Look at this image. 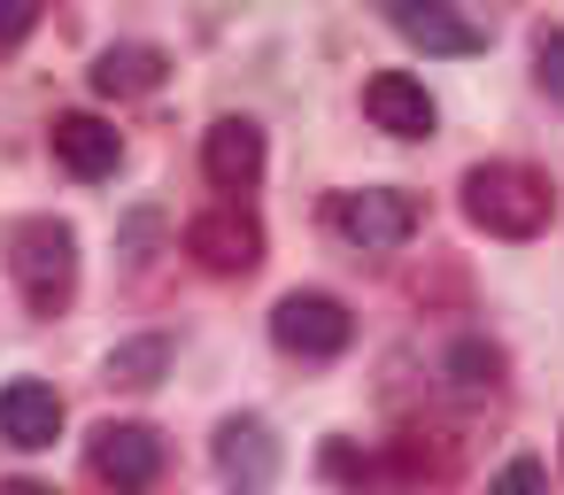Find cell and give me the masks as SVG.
<instances>
[{"label":"cell","mask_w":564,"mask_h":495,"mask_svg":"<svg viewBox=\"0 0 564 495\" xmlns=\"http://www.w3.org/2000/svg\"><path fill=\"white\" fill-rule=\"evenodd\" d=\"M464 217L495 240H533L556 217V186L533 163H479L464 171Z\"/></svg>","instance_id":"6da1fadb"},{"label":"cell","mask_w":564,"mask_h":495,"mask_svg":"<svg viewBox=\"0 0 564 495\" xmlns=\"http://www.w3.org/2000/svg\"><path fill=\"white\" fill-rule=\"evenodd\" d=\"M9 271H17V294H24L32 318L70 310V294H78V240H70V225L63 217H24L9 233Z\"/></svg>","instance_id":"7a4b0ae2"},{"label":"cell","mask_w":564,"mask_h":495,"mask_svg":"<svg viewBox=\"0 0 564 495\" xmlns=\"http://www.w3.org/2000/svg\"><path fill=\"white\" fill-rule=\"evenodd\" d=\"M333 233L356 240L364 256H387L417 233V194L402 186H364V194H333Z\"/></svg>","instance_id":"3957f363"},{"label":"cell","mask_w":564,"mask_h":495,"mask_svg":"<svg viewBox=\"0 0 564 495\" xmlns=\"http://www.w3.org/2000/svg\"><path fill=\"white\" fill-rule=\"evenodd\" d=\"M271 341H279L286 356H302V364H325V356H340V348L356 341V318H348V302H333V294H286V302L271 310Z\"/></svg>","instance_id":"277c9868"},{"label":"cell","mask_w":564,"mask_h":495,"mask_svg":"<svg viewBox=\"0 0 564 495\" xmlns=\"http://www.w3.org/2000/svg\"><path fill=\"white\" fill-rule=\"evenodd\" d=\"M86 472H94L101 487H117V495H148V487L163 480V441H155V426H94Z\"/></svg>","instance_id":"5b68a950"},{"label":"cell","mask_w":564,"mask_h":495,"mask_svg":"<svg viewBox=\"0 0 564 495\" xmlns=\"http://www.w3.org/2000/svg\"><path fill=\"white\" fill-rule=\"evenodd\" d=\"M186 256H194L202 271H217V279L256 271V263H263V225H256L240 202H217V209H202V217L186 225Z\"/></svg>","instance_id":"8992f818"},{"label":"cell","mask_w":564,"mask_h":495,"mask_svg":"<svg viewBox=\"0 0 564 495\" xmlns=\"http://www.w3.org/2000/svg\"><path fill=\"white\" fill-rule=\"evenodd\" d=\"M217 480H225L232 495H271V480H279V441H271L263 418H225V426H217Z\"/></svg>","instance_id":"52a82bcc"},{"label":"cell","mask_w":564,"mask_h":495,"mask_svg":"<svg viewBox=\"0 0 564 495\" xmlns=\"http://www.w3.org/2000/svg\"><path fill=\"white\" fill-rule=\"evenodd\" d=\"M202 171H209L217 194H248V186L263 179V132H256L248 117L209 125V140H202Z\"/></svg>","instance_id":"ba28073f"},{"label":"cell","mask_w":564,"mask_h":495,"mask_svg":"<svg viewBox=\"0 0 564 495\" xmlns=\"http://www.w3.org/2000/svg\"><path fill=\"white\" fill-rule=\"evenodd\" d=\"M364 117H371L379 132H394V140H425V132H433V94H425L410 71H379V78L364 86Z\"/></svg>","instance_id":"9c48e42d"},{"label":"cell","mask_w":564,"mask_h":495,"mask_svg":"<svg viewBox=\"0 0 564 495\" xmlns=\"http://www.w3.org/2000/svg\"><path fill=\"white\" fill-rule=\"evenodd\" d=\"M55 433H63V395L47 379H9V387H0V441L47 449Z\"/></svg>","instance_id":"30bf717a"},{"label":"cell","mask_w":564,"mask_h":495,"mask_svg":"<svg viewBox=\"0 0 564 495\" xmlns=\"http://www.w3.org/2000/svg\"><path fill=\"white\" fill-rule=\"evenodd\" d=\"M55 163H63L70 179H109V171L124 163V140H117V125L70 109V117H55Z\"/></svg>","instance_id":"8fae6325"},{"label":"cell","mask_w":564,"mask_h":495,"mask_svg":"<svg viewBox=\"0 0 564 495\" xmlns=\"http://www.w3.org/2000/svg\"><path fill=\"white\" fill-rule=\"evenodd\" d=\"M387 17H394V32L417 40L425 55H479V47H487V32L464 24V17H448L441 0H387Z\"/></svg>","instance_id":"7c38bea8"},{"label":"cell","mask_w":564,"mask_h":495,"mask_svg":"<svg viewBox=\"0 0 564 495\" xmlns=\"http://www.w3.org/2000/svg\"><path fill=\"white\" fill-rule=\"evenodd\" d=\"M94 86H101V94H155V86H163V55H155V47H109V55L94 63Z\"/></svg>","instance_id":"4fadbf2b"},{"label":"cell","mask_w":564,"mask_h":495,"mask_svg":"<svg viewBox=\"0 0 564 495\" xmlns=\"http://www.w3.org/2000/svg\"><path fill=\"white\" fill-rule=\"evenodd\" d=\"M456 472V441L448 433H402L394 441V480H448Z\"/></svg>","instance_id":"5bb4252c"},{"label":"cell","mask_w":564,"mask_h":495,"mask_svg":"<svg viewBox=\"0 0 564 495\" xmlns=\"http://www.w3.org/2000/svg\"><path fill=\"white\" fill-rule=\"evenodd\" d=\"M163 364H171V341H163V333H148V341H124V348L109 356V379H117V387H155V379H163Z\"/></svg>","instance_id":"9a60e30c"},{"label":"cell","mask_w":564,"mask_h":495,"mask_svg":"<svg viewBox=\"0 0 564 495\" xmlns=\"http://www.w3.org/2000/svg\"><path fill=\"white\" fill-rule=\"evenodd\" d=\"M448 372H456V387H495L502 379V348L495 341H456L448 348Z\"/></svg>","instance_id":"2e32d148"},{"label":"cell","mask_w":564,"mask_h":495,"mask_svg":"<svg viewBox=\"0 0 564 495\" xmlns=\"http://www.w3.org/2000/svg\"><path fill=\"white\" fill-rule=\"evenodd\" d=\"M487 495H549V472H541L533 456H510V464L487 480Z\"/></svg>","instance_id":"e0dca14e"},{"label":"cell","mask_w":564,"mask_h":495,"mask_svg":"<svg viewBox=\"0 0 564 495\" xmlns=\"http://www.w3.org/2000/svg\"><path fill=\"white\" fill-rule=\"evenodd\" d=\"M40 9H47V0H0V55H9V47H24V40H32V24H40Z\"/></svg>","instance_id":"ac0fdd59"},{"label":"cell","mask_w":564,"mask_h":495,"mask_svg":"<svg viewBox=\"0 0 564 495\" xmlns=\"http://www.w3.org/2000/svg\"><path fill=\"white\" fill-rule=\"evenodd\" d=\"M533 71H541L549 101H564V32H541V40H533Z\"/></svg>","instance_id":"d6986e66"},{"label":"cell","mask_w":564,"mask_h":495,"mask_svg":"<svg viewBox=\"0 0 564 495\" xmlns=\"http://www.w3.org/2000/svg\"><path fill=\"white\" fill-rule=\"evenodd\" d=\"M0 495H55V487H47V480H9Z\"/></svg>","instance_id":"ffe728a7"}]
</instances>
